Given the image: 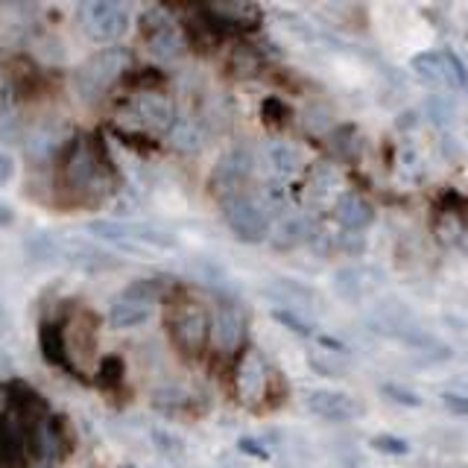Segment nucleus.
I'll return each mask as SVG.
<instances>
[{"label":"nucleus","instance_id":"11","mask_svg":"<svg viewBox=\"0 0 468 468\" xmlns=\"http://www.w3.org/2000/svg\"><path fill=\"white\" fill-rule=\"evenodd\" d=\"M307 410L326 418V422H352L357 416V404L349 399L345 392H334V390H317L307 395Z\"/></svg>","mask_w":468,"mask_h":468},{"label":"nucleus","instance_id":"6","mask_svg":"<svg viewBox=\"0 0 468 468\" xmlns=\"http://www.w3.org/2000/svg\"><path fill=\"white\" fill-rule=\"evenodd\" d=\"M167 326H170L173 343L190 357H199L202 349H206L208 337H211V319L199 305L176 307L170 314V319H167Z\"/></svg>","mask_w":468,"mask_h":468},{"label":"nucleus","instance_id":"23","mask_svg":"<svg viewBox=\"0 0 468 468\" xmlns=\"http://www.w3.org/2000/svg\"><path fill=\"white\" fill-rule=\"evenodd\" d=\"M97 381H100V387H120L124 383V360H120L117 354H106L100 360V369H97Z\"/></svg>","mask_w":468,"mask_h":468},{"label":"nucleus","instance_id":"28","mask_svg":"<svg viewBox=\"0 0 468 468\" xmlns=\"http://www.w3.org/2000/svg\"><path fill=\"white\" fill-rule=\"evenodd\" d=\"M12 176H15V161L6 152H0V185L12 182Z\"/></svg>","mask_w":468,"mask_h":468},{"label":"nucleus","instance_id":"8","mask_svg":"<svg viewBox=\"0 0 468 468\" xmlns=\"http://www.w3.org/2000/svg\"><path fill=\"white\" fill-rule=\"evenodd\" d=\"M267 363H263V357L255 352V349H246L243 357H240V363L234 369V387H237V399L255 407L263 401V395H267Z\"/></svg>","mask_w":468,"mask_h":468},{"label":"nucleus","instance_id":"21","mask_svg":"<svg viewBox=\"0 0 468 468\" xmlns=\"http://www.w3.org/2000/svg\"><path fill=\"white\" fill-rule=\"evenodd\" d=\"M167 138H170L173 147L182 150V152H199L202 143H206V138H202V129L188 117H179L173 124V129L167 132Z\"/></svg>","mask_w":468,"mask_h":468},{"label":"nucleus","instance_id":"17","mask_svg":"<svg viewBox=\"0 0 468 468\" xmlns=\"http://www.w3.org/2000/svg\"><path fill=\"white\" fill-rule=\"evenodd\" d=\"M30 442L35 457L41 463H53L59 457V448H62V436H59V427L53 418H39L35 425H30Z\"/></svg>","mask_w":468,"mask_h":468},{"label":"nucleus","instance_id":"5","mask_svg":"<svg viewBox=\"0 0 468 468\" xmlns=\"http://www.w3.org/2000/svg\"><path fill=\"white\" fill-rule=\"evenodd\" d=\"M120 115H124L126 124H132L141 132H170L176 124L170 100L159 91L132 94V97L124 103V109H120Z\"/></svg>","mask_w":468,"mask_h":468},{"label":"nucleus","instance_id":"25","mask_svg":"<svg viewBox=\"0 0 468 468\" xmlns=\"http://www.w3.org/2000/svg\"><path fill=\"white\" fill-rule=\"evenodd\" d=\"M445 53V65H448V74H451V86L454 88H465L468 86V70L463 65V59L457 53H451V50H442Z\"/></svg>","mask_w":468,"mask_h":468},{"label":"nucleus","instance_id":"4","mask_svg":"<svg viewBox=\"0 0 468 468\" xmlns=\"http://www.w3.org/2000/svg\"><path fill=\"white\" fill-rule=\"evenodd\" d=\"M223 217L229 223V229L246 243H261L263 237H270V214L263 211L258 197L234 194L223 199Z\"/></svg>","mask_w":468,"mask_h":468},{"label":"nucleus","instance_id":"2","mask_svg":"<svg viewBox=\"0 0 468 468\" xmlns=\"http://www.w3.org/2000/svg\"><path fill=\"white\" fill-rule=\"evenodd\" d=\"M77 21L91 41L109 44L124 39V32L129 30V6L112 4V0H86L77 9Z\"/></svg>","mask_w":468,"mask_h":468},{"label":"nucleus","instance_id":"32","mask_svg":"<svg viewBox=\"0 0 468 468\" xmlns=\"http://www.w3.org/2000/svg\"><path fill=\"white\" fill-rule=\"evenodd\" d=\"M35 468H53L50 463H39V465H35Z\"/></svg>","mask_w":468,"mask_h":468},{"label":"nucleus","instance_id":"24","mask_svg":"<svg viewBox=\"0 0 468 468\" xmlns=\"http://www.w3.org/2000/svg\"><path fill=\"white\" fill-rule=\"evenodd\" d=\"M261 115H263L267 124L281 126V124H287V117H290V109H287L279 97H267V100H263V106H261Z\"/></svg>","mask_w":468,"mask_h":468},{"label":"nucleus","instance_id":"12","mask_svg":"<svg viewBox=\"0 0 468 468\" xmlns=\"http://www.w3.org/2000/svg\"><path fill=\"white\" fill-rule=\"evenodd\" d=\"M243 334H246L243 317H240V310L232 307V305L220 307L217 317L211 319V340L223 354L237 352L240 343H243Z\"/></svg>","mask_w":468,"mask_h":468},{"label":"nucleus","instance_id":"7","mask_svg":"<svg viewBox=\"0 0 468 468\" xmlns=\"http://www.w3.org/2000/svg\"><path fill=\"white\" fill-rule=\"evenodd\" d=\"M141 32L150 47V53L159 59H179L188 47L185 32L179 30V23L159 6L150 9L147 15L141 18Z\"/></svg>","mask_w":468,"mask_h":468},{"label":"nucleus","instance_id":"10","mask_svg":"<svg viewBox=\"0 0 468 468\" xmlns=\"http://www.w3.org/2000/svg\"><path fill=\"white\" fill-rule=\"evenodd\" d=\"M65 182L68 188H88L94 185L97 179V152L86 141V138H77L74 147L68 152V161H65Z\"/></svg>","mask_w":468,"mask_h":468},{"label":"nucleus","instance_id":"15","mask_svg":"<svg viewBox=\"0 0 468 468\" xmlns=\"http://www.w3.org/2000/svg\"><path fill=\"white\" fill-rule=\"evenodd\" d=\"M334 214H337V223L349 232H363L366 225H372L375 220V208L372 202L360 194H343L334 206Z\"/></svg>","mask_w":468,"mask_h":468},{"label":"nucleus","instance_id":"18","mask_svg":"<svg viewBox=\"0 0 468 468\" xmlns=\"http://www.w3.org/2000/svg\"><path fill=\"white\" fill-rule=\"evenodd\" d=\"M62 141H65V129H59L56 124H47L30 132L27 143H23V152H27L32 161H44L50 159Z\"/></svg>","mask_w":468,"mask_h":468},{"label":"nucleus","instance_id":"1","mask_svg":"<svg viewBox=\"0 0 468 468\" xmlns=\"http://www.w3.org/2000/svg\"><path fill=\"white\" fill-rule=\"evenodd\" d=\"M132 70V53L126 47H106V50L88 56L74 70V91L79 100L94 103L100 100L106 91H109L115 82H120Z\"/></svg>","mask_w":468,"mask_h":468},{"label":"nucleus","instance_id":"22","mask_svg":"<svg viewBox=\"0 0 468 468\" xmlns=\"http://www.w3.org/2000/svg\"><path fill=\"white\" fill-rule=\"evenodd\" d=\"M310 237V223L305 217H290L281 223L279 234H275V246H298Z\"/></svg>","mask_w":468,"mask_h":468},{"label":"nucleus","instance_id":"33","mask_svg":"<svg viewBox=\"0 0 468 468\" xmlns=\"http://www.w3.org/2000/svg\"><path fill=\"white\" fill-rule=\"evenodd\" d=\"M463 246H465V252H468V232H465V240H463Z\"/></svg>","mask_w":468,"mask_h":468},{"label":"nucleus","instance_id":"9","mask_svg":"<svg viewBox=\"0 0 468 468\" xmlns=\"http://www.w3.org/2000/svg\"><path fill=\"white\" fill-rule=\"evenodd\" d=\"M252 173V152L246 147H234L232 152H225L217 161L211 173L214 194H220V199H229L240 194V185L246 182Z\"/></svg>","mask_w":468,"mask_h":468},{"label":"nucleus","instance_id":"20","mask_svg":"<svg viewBox=\"0 0 468 468\" xmlns=\"http://www.w3.org/2000/svg\"><path fill=\"white\" fill-rule=\"evenodd\" d=\"M413 70L418 77H422L425 82H430V86H451V74H448V65H445V53H436V50H430V53H418L413 59Z\"/></svg>","mask_w":468,"mask_h":468},{"label":"nucleus","instance_id":"19","mask_svg":"<svg viewBox=\"0 0 468 468\" xmlns=\"http://www.w3.org/2000/svg\"><path fill=\"white\" fill-rule=\"evenodd\" d=\"M263 152H267V161L279 176H293L298 167H302V150H298L296 143L287 141V138L270 141Z\"/></svg>","mask_w":468,"mask_h":468},{"label":"nucleus","instance_id":"26","mask_svg":"<svg viewBox=\"0 0 468 468\" xmlns=\"http://www.w3.org/2000/svg\"><path fill=\"white\" fill-rule=\"evenodd\" d=\"M372 448L387 451V454H407V442L399 436H375L372 439Z\"/></svg>","mask_w":468,"mask_h":468},{"label":"nucleus","instance_id":"14","mask_svg":"<svg viewBox=\"0 0 468 468\" xmlns=\"http://www.w3.org/2000/svg\"><path fill=\"white\" fill-rule=\"evenodd\" d=\"M150 317H152V302L129 290L109 307V322L115 328H138L143 322H150Z\"/></svg>","mask_w":468,"mask_h":468},{"label":"nucleus","instance_id":"30","mask_svg":"<svg viewBox=\"0 0 468 468\" xmlns=\"http://www.w3.org/2000/svg\"><path fill=\"white\" fill-rule=\"evenodd\" d=\"M387 392L392 395L395 401H401V404H413V407L418 404V399H416L413 392H404V390H399V387H387Z\"/></svg>","mask_w":468,"mask_h":468},{"label":"nucleus","instance_id":"3","mask_svg":"<svg viewBox=\"0 0 468 468\" xmlns=\"http://www.w3.org/2000/svg\"><path fill=\"white\" fill-rule=\"evenodd\" d=\"M91 234H97L109 243L126 249V252H143V249H173L176 240L170 234H164L159 229H150V225L138 223H112V220H94L88 225Z\"/></svg>","mask_w":468,"mask_h":468},{"label":"nucleus","instance_id":"34","mask_svg":"<svg viewBox=\"0 0 468 468\" xmlns=\"http://www.w3.org/2000/svg\"><path fill=\"white\" fill-rule=\"evenodd\" d=\"M124 468H141V465H124Z\"/></svg>","mask_w":468,"mask_h":468},{"label":"nucleus","instance_id":"13","mask_svg":"<svg viewBox=\"0 0 468 468\" xmlns=\"http://www.w3.org/2000/svg\"><path fill=\"white\" fill-rule=\"evenodd\" d=\"M39 345H41V357L50 366L65 369V372H74V363H70V349H68V340H65V331H62V326H59V322H50V319L41 322V328H39Z\"/></svg>","mask_w":468,"mask_h":468},{"label":"nucleus","instance_id":"31","mask_svg":"<svg viewBox=\"0 0 468 468\" xmlns=\"http://www.w3.org/2000/svg\"><path fill=\"white\" fill-rule=\"evenodd\" d=\"M15 223V211H12V206H6V202H0V225H12Z\"/></svg>","mask_w":468,"mask_h":468},{"label":"nucleus","instance_id":"16","mask_svg":"<svg viewBox=\"0 0 468 468\" xmlns=\"http://www.w3.org/2000/svg\"><path fill=\"white\" fill-rule=\"evenodd\" d=\"M27 427L15 416L6 413L0 416V463L4 465H15L23 457V448H27Z\"/></svg>","mask_w":468,"mask_h":468},{"label":"nucleus","instance_id":"29","mask_svg":"<svg viewBox=\"0 0 468 468\" xmlns=\"http://www.w3.org/2000/svg\"><path fill=\"white\" fill-rule=\"evenodd\" d=\"M240 451L252 454V457H261V460H267V448L255 445V439H240Z\"/></svg>","mask_w":468,"mask_h":468},{"label":"nucleus","instance_id":"27","mask_svg":"<svg viewBox=\"0 0 468 468\" xmlns=\"http://www.w3.org/2000/svg\"><path fill=\"white\" fill-rule=\"evenodd\" d=\"M442 401H445L448 410L460 413V416H468V395H454V392H448Z\"/></svg>","mask_w":468,"mask_h":468}]
</instances>
